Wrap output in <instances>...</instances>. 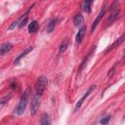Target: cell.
Listing matches in <instances>:
<instances>
[{
  "label": "cell",
  "instance_id": "1",
  "mask_svg": "<svg viewBox=\"0 0 125 125\" xmlns=\"http://www.w3.org/2000/svg\"><path fill=\"white\" fill-rule=\"evenodd\" d=\"M30 94H31V88L30 87H27L25 89V91L23 92V94L21 95V100H20V103L17 106V114L18 115H21L25 108H26V105H27V102L29 100V97H30Z\"/></svg>",
  "mask_w": 125,
  "mask_h": 125
},
{
  "label": "cell",
  "instance_id": "2",
  "mask_svg": "<svg viewBox=\"0 0 125 125\" xmlns=\"http://www.w3.org/2000/svg\"><path fill=\"white\" fill-rule=\"evenodd\" d=\"M120 12V3L119 1H115L109 8V17L106 21V26H109L112 24L113 21L118 18Z\"/></svg>",
  "mask_w": 125,
  "mask_h": 125
},
{
  "label": "cell",
  "instance_id": "3",
  "mask_svg": "<svg viewBox=\"0 0 125 125\" xmlns=\"http://www.w3.org/2000/svg\"><path fill=\"white\" fill-rule=\"evenodd\" d=\"M48 84V80H47V77L45 75H41L38 77L36 83H35V91H36V94L41 96L45 89H46V86Z\"/></svg>",
  "mask_w": 125,
  "mask_h": 125
},
{
  "label": "cell",
  "instance_id": "4",
  "mask_svg": "<svg viewBox=\"0 0 125 125\" xmlns=\"http://www.w3.org/2000/svg\"><path fill=\"white\" fill-rule=\"evenodd\" d=\"M40 106V96L39 95H34L32 97L31 100V104H30V114L31 115H35L38 108Z\"/></svg>",
  "mask_w": 125,
  "mask_h": 125
},
{
  "label": "cell",
  "instance_id": "5",
  "mask_svg": "<svg viewBox=\"0 0 125 125\" xmlns=\"http://www.w3.org/2000/svg\"><path fill=\"white\" fill-rule=\"evenodd\" d=\"M95 88H96V86H95V85H91V86L88 88V90L86 91V93H85V94L82 96V98L77 102V104H76V105H75V108H74V111H77V110L80 108V106L82 105V104H83L84 100H85L86 98H88V97H89V95H90V94L95 90Z\"/></svg>",
  "mask_w": 125,
  "mask_h": 125
},
{
  "label": "cell",
  "instance_id": "6",
  "mask_svg": "<svg viewBox=\"0 0 125 125\" xmlns=\"http://www.w3.org/2000/svg\"><path fill=\"white\" fill-rule=\"evenodd\" d=\"M105 10H106V6L104 5V8L100 11V13H99V15L97 16V18L95 19V21H93V23H92V25H91V33H93L94 32V30L96 29V27H97V25L99 24V22L102 21V19H103V17L104 16V13H105Z\"/></svg>",
  "mask_w": 125,
  "mask_h": 125
},
{
  "label": "cell",
  "instance_id": "7",
  "mask_svg": "<svg viewBox=\"0 0 125 125\" xmlns=\"http://www.w3.org/2000/svg\"><path fill=\"white\" fill-rule=\"evenodd\" d=\"M33 50V47H31V46H29V47H27V48H25L24 50H23V52H21L16 59H15V61H14V63L15 64H17V63H19L20 62V61L22 59V58H24L28 53H30L31 51Z\"/></svg>",
  "mask_w": 125,
  "mask_h": 125
},
{
  "label": "cell",
  "instance_id": "8",
  "mask_svg": "<svg viewBox=\"0 0 125 125\" xmlns=\"http://www.w3.org/2000/svg\"><path fill=\"white\" fill-rule=\"evenodd\" d=\"M13 48V44L10 42H5L0 46V54L1 55H5L6 53H8L9 51H11V49Z\"/></svg>",
  "mask_w": 125,
  "mask_h": 125
},
{
  "label": "cell",
  "instance_id": "9",
  "mask_svg": "<svg viewBox=\"0 0 125 125\" xmlns=\"http://www.w3.org/2000/svg\"><path fill=\"white\" fill-rule=\"evenodd\" d=\"M85 31H86V27L84 25H82L79 28V30H78V32L76 34V37H75V42L76 43H80L82 41V39H83V37L85 35Z\"/></svg>",
  "mask_w": 125,
  "mask_h": 125
},
{
  "label": "cell",
  "instance_id": "10",
  "mask_svg": "<svg viewBox=\"0 0 125 125\" xmlns=\"http://www.w3.org/2000/svg\"><path fill=\"white\" fill-rule=\"evenodd\" d=\"M73 23L75 26L79 27V26H82L83 23H84V19H83V16L81 14H77L74 19H73Z\"/></svg>",
  "mask_w": 125,
  "mask_h": 125
},
{
  "label": "cell",
  "instance_id": "11",
  "mask_svg": "<svg viewBox=\"0 0 125 125\" xmlns=\"http://www.w3.org/2000/svg\"><path fill=\"white\" fill-rule=\"evenodd\" d=\"M123 41H124V35H122L120 38H118L116 41H114V42H113V43L110 45V47H108V48L105 50V53H107V52H109V51L113 50L114 48H116L117 46H119V45H120V44H121Z\"/></svg>",
  "mask_w": 125,
  "mask_h": 125
},
{
  "label": "cell",
  "instance_id": "12",
  "mask_svg": "<svg viewBox=\"0 0 125 125\" xmlns=\"http://www.w3.org/2000/svg\"><path fill=\"white\" fill-rule=\"evenodd\" d=\"M57 21H58V19L56 18V19H52L50 21H49V23L47 24V26H46V30H47V32H52L54 29H55V26H56V24H57Z\"/></svg>",
  "mask_w": 125,
  "mask_h": 125
},
{
  "label": "cell",
  "instance_id": "13",
  "mask_svg": "<svg viewBox=\"0 0 125 125\" xmlns=\"http://www.w3.org/2000/svg\"><path fill=\"white\" fill-rule=\"evenodd\" d=\"M92 4H93V0H84L83 5H82L83 11L86 13H90L91 8H92Z\"/></svg>",
  "mask_w": 125,
  "mask_h": 125
},
{
  "label": "cell",
  "instance_id": "14",
  "mask_svg": "<svg viewBox=\"0 0 125 125\" xmlns=\"http://www.w3.org/2000/svg\"><path fill=\"white\" fill-rule=\"evenodd\" d=\"M38 29V22L36 21H32L29 24H28V32L29 33H34L36 32Z\"/></svg>",
  "mask_w": 125,
  "mask_h": 125
},
{
  "label": "cell",
  "instance_id": "15",
  "mask_svg": "<svg viewBox=\"0 0 125 125\" xmlns=\"http://www.w3.org/2000/svg\"><path fill=\"white\" fill-rule=\"evenodd\" d=\"M68 45H69V40L67 39V38H65L62 42V44L60 45V48H59V54H62V53H63L66 49H67V47H68Z\"/></svg>",
  "mask_w": 125,
  "mask_h": 125
},
{
  "label": "cell",
  "instance_id": "16",
  "mask_svg": "<svg viewBox=\"0 0 125 125\" xmlns=\"http://www.w3.org/2000/svg\"><path fill=\"white\" fill-rule=\"evenodd\" d=\"M40 124H42V125H49V124H51L50 117H49V115L47 113L42 114L41 119H40Z\"/></svg>",
  "mask_w": 125,
  "mask_h": 125
},
{
  "label": "cell",
  "instance_id": "17",
  "mask_svg": "<svg viewBox=\"0 0 125 125\" xmlns=\"http://www.w3.org/2000/svg\"><path fill=\"white\" fill-rule=\"evenodd\" d=\"M90 56H91V53H89V54H88V56H87V58H86V59H84V61L82 62V63H81V64H80V66H79V69H78V72H80V71L82 70V68L84 67V65H85V64L87 63V61H88V59L90 58Z\"/></svg>",
  "mask_w": 125,
  "mask_h": 125
},
{
  "label": "cell",
  "instance_id": "18",
  "mask_svg": "<svg viewBox=\"0 0 125 125\" xmlns=\"http://www.w3.org/2000/svg\"><path fill=\"white\" fill-rule=\"evenodd\" d=\"M109 120H110V115H107V116L102 118V119L100 120V123H101V124H107V123L109 122Z\"/></svg>",
  "mask_w": 125,
  "mask_h": 125
},
{
  "label": "cell",
  "instance_id": "19",
  "mask_svg": "<svg viewBox=\"0 0 125 125\" xmlns=\"http://www.w3.org/2000/svg\"><path fill=\"white\" fill-rule=\"evenodd\" d=\"M115 68H116V66L114 65V66H113V67H112V68L109 70V72L107 73V76H108V77H111V76H112V75L115 73Z\"/></svg>",
  "mask_w": 125,
  "mask_h": 125
}]
</instances>
